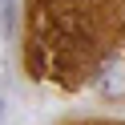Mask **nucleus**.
I'll use <instances>...</instances> for the list:
<instances>
[{
  "label": "nucleus",
  "mask_w": 125,
  "mask_h": 125,
  "mask_svg": "<svg viewBox=\"0 0 125 125\" xmlns=\"http://www.w3.org/2000/svg\"><path fill=\"white\" fill-rule=\"evenodd\" d=\"M73 125H117V121H73Z\"/></svg>",
  "instance_id": "2"
},
{
  "label": "nucleus",
  "mask_w": 125,
  "mask_h": 125,
  "mask_svg": "<svg viewBox=\"0 0 125 125\" xmlns=\"http://www.w3.org/2000/svg\"><path fill=\"white\" fill-rule=\"evenodd\" d=\"M125 36V0H28L24 65L36 81L81 89Z\"/></svg>",
  "instance_id": "1"
}]
</instances>
